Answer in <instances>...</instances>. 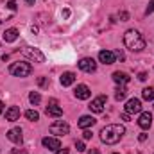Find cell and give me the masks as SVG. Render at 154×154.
<instances>
[{
  "instance_id": "e0dca14e",
  "label": "cell",
  "mask_w": 154,
  "mask_h": 154,
  "mask_svg": "<svg viewBox=\"0 0 154 154\" xmlns=\"http://www.w3.org/2000/svg\"><path fill=\"white\" fill-rule=\"evenodd\" d=\"M2 39H4L5 43H13V41H16V39H18V31H16L14 27L7 29V31L4 32V36H2Z\"/></svg>"
},
{
  "instance_id": "4dcf8cb0",
  "label": "cell",
  "mask_w": 154,
  "mask_h": 154,
  "mask_svg": "<svg viewBox=\"0 0 154 154\" xmlns=\"http://www.w3.org/2000/svg\"><path fill=\"white\" fill-rule=\"evenodd\" d=\"M138 79H140V81H145V79H147V74H145V72H140V74H138Z\"/></svg>"
},
{
  "instance_id": "83f0119b",
  "label": "cell",
  "mask_w": 154,
  "mask_h": 154,
  "mask_svg": "<svg viewBox=\"0 0 154 154\" xmlns=\"http://www.w3.org/2000/svg\"><path fill=\"white\" fill-rule=\"evenodd\" d=\"M118 16H120V18H122V22H127V18H129V14H127V13H125V11H122V13H120V14H118Z\"/></svg>"
},
{
  "instance_id": "3957f363",
  "label": "cell",
  "mask_w": 154,
  "mask_h": 154,
  "mask_svg": "<svg viewBox=\"0 0 154 154\" xmlns=\"http://www.w3.org/2000/svg\"><path fill=\"white\" fill-rule=\"evenodd\" d=\"M18 13V0H0V23L9 22Z\"/></svg>"
},
{
  "instance_id": "836d02e7",
  "label": "cell",
  "mask_w": 154,
  "mask_h": 154,
  "mask_svg": "<svg viewBox=\"0 0 154 154\" xmlns=\"http://www.w3.org/2000/svg\"><path fill=\"white\" fill-rule=\"evenodd\" d=\"M122 120H125V122H129V115H127V113H124V115H122Z\"/></svg>"
},
{
  "instance_id": "8d00e7d4",
  "label": "cell",
  "mask_w": 154,
  "mask_h": 154,
  "mask_svg": "<svg viewBox=\"0 0 154 154\" xmlns=\"http://www.w3.org/2000/svg\"><path fill=\"white\" fill-rule=\"evenodd\" d=\"M25 2H27L29 5H32V4H34V0H25Z\"/></svg>"
},
{
  "instance_id": "9a60e30c",
  "label": "cell",
  "mask_w": 154,
  "mask_h": 154,
  "mask_svg": "<svg viewBox=\"0 0 154 154\" xmlns=\"http://www.w3.org/2000/svg\"><path fill=\"white\" fill-rule=\"evenodd\" d=\"M90 95H91V91H90V88H88L86 84H79L75 88V97L77 99L86 100V99H90Z\"/></svg>"
},
{
  "instance_id": "52a82bcc",
  "label": "cell",
  "mask_w": 154,
  "mask_h": 154,
  "mask_svg": "<svg viewBox=\"0 0 154 154\" xmlns=\"http://www.w3.org/2000/svg\"><path fill=\"white\" fill-rule=\"evenodd\" d=\"M23 54L29 57V59H34L36 63H43L45 61V56L39 48H32V47H25L23 48Z\"/></svg>"
},
{
  "instance_id": "9c48e42d",
  "label": "cell",
  "mask_w": 154,
  "mask_h": 154,
  "mask_svg": "<svg viewBox=\"0 0 154 154\" xmlns=\"http://www.w3.org/2000/svg\"><path fill=\"white\" fill-rule=\"evenodd\" d=\"M104 106H106V97H104V95H99V97H95V99L91 100V104H90L88 108H90V111H93V113H102V111H104Z\"/></svg>"
},
{
  "instance_id": "4316f807",
  "label": "cell",
  "mask_w": 154,
  "mask_h": 154,
  "mask_svg": "<svg viewBox=\"0 0 154 154\" xmlns=\"http://www.w3.org/2000/svg\"><path fill=\"white\" fill-rule=\"evenodd\" d=\"M82 138H84V140H90V138H91V131L84 129V133H82Z\"/></svg>"
},
{
  "instance_id": "d4e9b609",
  "label": "cell",
  "mask_w": 154,
  "mask_h": 154,
  "mask_svg": "<svg viewBox=\"0 0 154 154\" xmlns=\"http://www.w3.org/2000/svg\"><path fill=\"white\" fill-rule=\"evenodd\" d=\"M75 149H77V152H84V151H86L84 142H75Z\"/></svg>"
},
{
  "instance_id": "cb8c5ba5",
  "label": "cell",
  "mask_w": 154,
  "mask_h": 154,
  "mask_svg": "<svg viewBox=\"0 0 154 154\" xmlns=\"http://www.w3.org/2000/svg\"><path fill=\"white\" fill-rule=\"evenodd\" d=\"M25 116H27L29 120H32V122L39 120V113L36 111V109H29V111H25Z\"/></svg>"
},
{
  "instance_id": "e575fe53",
  "label": "cell",
  "mask_w": 154,
  "mask_h": 154,
  "mask_svg": "<svg viewBox=\"0 0 154 154\" xmlns=\"http://www.w3.org/2000/svg\"><path fill=\"white\" fill-rule=\"evenodd\" d=\"M90 154H99V151H97V149H91V151H90Z\"/></svg>"
},
{
  "instance_id": "7402d4cb",
  "label": "cell",
  "mask_w": 154,
  "mask_h": 154,
  "mask_svg": "<svg viewBox=\"0 0 154 154\" xmlns=\"http://www.w3.org/2000/svg\"><path fill=\"white\" fill-rule=\"evenodd\" d=\"M142 97H143L145 100H154V86L145 88V90L142 91Z\"/></svg>"
},
{
  "instance_id": "44dd1931",
  "label": "cell",
  "mask_w": 154,
  "mask_h": 154,
  "mask_svg": "<svg viewBox=\"0 0 154 154\" xmlns=\"http://www.w3.org/2000/svg\"><path fill=\"white\" fill-rule=\"evenodd\" d=\"M125 95H127V90H125L124 84H120V86L115 90V99L116 100H122V99H125Z\"/></svg>"
},
{
  "instance_id": "f1b7e54d",
  "label": "cell",
  "mask_w": 154,
  "mask_h": 154,
  "mask_svg": "<svg viewBox=\"0 0 154 154\" xmlns=\"http://www.w3.org/2000/svg\"><path fill=\"white\" fill-rule=\"evenodd\" d=\"M115 56L118 57V59H120V61H124V52H122V50H116V52H115Z\"/></svg>"
},
{
  "instance_id": "ba28073f",
  "label": "cell",
  "mask_w": 154,
  "mask_h": 154,
  "mask_svg": "<svg viewBox=\"0 0 154 154\" xmlns=\"http://www.w3.org/2000/svg\"><path fill=\"white\" fill-rule=\"evenodd\" d=\"M79 68H81L82 72L91 74V72H95V70H97V63H95V59H93V57H82V59L79 61Z\"/></svg>"
},
{
  "instance_id": "603a6c76",
  "label": "cell",
  "mask_w": 154,
  "mask_h": 154,
  "mask_svg": "<svg viewBox=\"0 0 154 154\" xmlns=\"http://www.w3.org/2000/svg\"><path fill=\"white\" fill-rule=\"evenodd\" d=\"M29 100H31V104L38 106L39 102H41V95H39L38 91H31V95H29Z\"/></svg>"
},
{
  "instance_id": "d6a6232c",
  "label": "cell",
  "mask_w": 154,
  "mask_h": 154,
  "mask_svg": "<svg viewBox=\"0 0 154 154\" xmlns=\"http://www.w3.org/2000/svg\"><path fill=\"white\" fill-rule=\"evenodd\" d=\"M56 154H68L66 149H59V151H56Z\"/></svg>"
},
{
  "instance_id": "2e32d148",
  "label": "cell",
  "mask_w": 154,
  "mask_h": 154,
  "mask_svg": "<svg viewBox=\"0 0 154 154\" xmlns=\"http://www.w3.org/2000/svg\"><path fill=\"white\" fill-rule=\"evenodd\" d=\"M95 118L93 116H90V115H84V116H81L79 118V127L81 129H88V127H93L95 125Z\"/></svg>"
},
{
  "instance_id": "74e56055",
  "label": "cell",
  "mask_w": 154,
  "mask_h": 154,
  "mask_svg": "<svg viewBox=\"0 0 154 154\" xmlns=\"http://www.w3.org/2000/svg\"><path fill=\"white\" fill-rule=\"evenodd\" d=\"M113 154H118V152H113Z\"/></svg>"
},
{
  "instance_id": "ffe728a7",
  "label": "cell",
  "mask_w": 154,
  "mask_h": 154,
  "mask_svg": "<svg viewBox=\"0 0 154 154\" xmlns=\"http://www.w3.org/2000/svg\"><path fill=\"white\" fill-rule=\"evenodd\" d=\"M129 79H131V77L127 75L125 72H115V74H113V81H115L116 84H127Z\"/></svg>"
},
{
  "instance_id": "277c9868",
  "label": "cell",
  "mask_w": 154,
  "mask_h": 154,
  "mask_svg": "<svg viewBox=\"0 0 154 154\" xmlns=\"http://www.w3.org/2000/svg\"><path fill=\"white\" fill-rule=\"evenodd\" d=\"M9 74L14 77H27L32 74V66L31 63H25V61H16V63H11L9 66Z\"/></svg>"
},
{
  "instance_id": "30bf717a",
  "label": "cell",
  "mask_w": 154,
  "mask_h": 154,
  "mask_svg": "<svg viewBox=\"0 0 154 154\" xmlns=\"http://www.w3.org/2000/svg\"><path fill=\"white\" fill-rule=\"evenodd\" d=\"M41 143H43V147H45V149H48V151H59V149H61V142H59V138H57V136H56V138L47 136V138H43V140H41Z\"/></svg>"
},
{
  "instance_id": "d6986e66",
  "label": "cell",
  "mask_w": 154,
  "mask_h": 154,
  "mask_svg": "<svg viewBox=\"0 0 154 154\" xmlns=\"http://www.w3.org/2000/svg\"><path fill=\"white\" fill-rule=\"evenodd\" d=\"M20 118V109L16 108V106H11L7 111H5V120L7 122H14V120H18Z\"/></svg>"
},
{
  "instance_id": "7c38bea8",
  "label": "cell",
  "mask_w": 154,
  "mask_h": 154,
  "mask_svg": "<svg viewBox=\"0 0 154 154\" xmlns=\"http://www.w3.org/2000/svg\"><path fill=\"white\" fill-rule=\"evenodd\" d=\"M7 138L13 142V143H22L23 142V136H22V129L20 127H13L7 131Z\"/></svg>"
},
{
  "instance_id": "8992f818",
  "label": "cell",
  "mask_w": 154,
  "mask_h": 154,
  "mask_svg": "<svg viewBox=\"0 0 154 154\" xmlns=\"http://www.w3.org/2000/svg\"><path fill=\"white\" fill-rule=\"evenodd\" d=\"M124 109H125V113H127V115L140 113V111H142V100H140V99H129V100L125 102Z\"/></svg>"
},
{
  "instance_id": "ac0fdd59",
  "label": "cell",
  "mask_w": 154,
  "mask_h": 154,
  "mask_svg": "<svg viewBox=\"0 0 154 154\" xmlns=\"http://www.w3.org/2000/svg\"><path fill=\"white\" fill-rule=\"evenodd\" d=\"M59 82H61V86H72L74 82H75V74H72V72H65L61 79H59Z\"/></svg>"
},
{
  "instance_id": "8fae6325",
  "label": "cell",
  "mask_w": 154,
  "mask_h": 154,
  "mask_svg": "<svg viewBox=\"0 0 154 154\" xmlns=\"http://www.w3.org/2000/svg\"><path fill=\"white\" fill-rule=\"evenodd\" d=\"M116 59L115 52H111V50H100L99 52V61L100 63H104V65H113Z\"/></svg>"
},
{
  "instance_id": "484cf974",
  "label": "cell",
  "mask_w": 154,
  "mask_h": 154,
  "mask_svg": "<svg viewBox=\"0 0 154 154\" xmlns=\"http://www.w3.org/2000/svg\"><path fill=\"white\" fill-rule=\"evenodd\" d=\"M154 13V0L149 2V5H147V9H145V14H152Z\"/></svg>"
},
{
  "instance_id": "7a4b0ae2",
  "label": "cell",
  "mask_w": 154,
  "mask_h": 154,
  "mask_svg": "<svg viewBox=\"0 0 154 154\" xmlns=\"http://www.w3.org/2000/svg\"><path fill=\"white\" fill-rule=\"evenodd\" d=\"M124 45H125L129 50H133V52H140V50L145 48V39H143V36H142L138 31L129 29V31L124 34Z\"/></svg>"
},
{
  "instance_id": "6da1fadb",
  "label": "cell",
  "mask_w": 154,
  "mask_h": 154,
  "mask_svg": "<svg viewBox=\"0 0 154 154\" xmlns=\"http://www.w3.org/2000/svg\"><path fill=\"white\" fill-rule=\"evenodd\" d=\"M125 134V127L120 124H109L100 131V140L108 145H113L116 142H120V138Z\"/></svg>"
},
{
  "instance_id": "5bb4252c",
  "label": "cell",
  "mask_w": 154,
  "mask_h": 154,
  "mask_svg": "<svg viewBox=\"0 0 154 154\" xmlns=\"http://www.w3.org/2000/svg\"><path fill=\"white\" fill-rule=\"evenodd\" d=\"M138 125L142 127V129H149L151 125H152V115L149 113V111H143L140 118H138Z\"/></svg>"
},
{
  "instance_id": "4fadbf2b",
  "label": "cell",
  "mask_w": 154,
  "mask_h": 154,
  "mask_svg": "<svg viewBox=\"0 0 154 154\" xmlns=\"http://www.w3.org/2000/svg\"><path fill=\"white\" fill-rule=\"evenodd\" d=\"M47 115H50V116H56V118H59V116L63 115V108L61 106H57V102L56 100H50V104L47 106Z\"/></svg>"
},
{
  "instance_id": "f546056e",
  "label": "cell",
  "mask_w": 154,
  "mask_h": 154,
  "mask_svg": "<svg viewBox=\"0 0 154 154\" xmlns=\"http://www.w3.org/2000/svg\"><path fill=\"white\" fill-rule=\"evenodd\" d=\"M38 84H39V86H45V84H47V79H45V77H39V79H38Z\"/></svg>"
},
{
  "instance_id": "1f68e13d",
  "label": "cell",
  "mask_w": 154,
  "mask_h": 154,
  "mask_svg": "<svg viewBox=\"0 0 154 154\" xmlns=\"http://www.w3.org/2000/svg\"><path fill=\"white\" fill-rule=\"evenodd\" d=\"M138 140H140V142H145V140H147V134H140Z\"/></svg>"
},
{
  "instance_id": "5b68a950",
  "label": "cell",
  "mask_w": 154,
  "mask_h": 154,
  "mask_svg": "<svg viewBox=\"0 0 154 154\" xmlns=\"http://www.w3.org/2000/svg\"><path fill=\"white\" fill-rule=\"evenodd\" d=\"M48 129H50V133L56 134V136H63V134H68V133H70V125H68L66 122H63V120H56Z\"/></svg>"
},
{
  "instance_id": "d590c367",
  "label": "cell",
  "mask_w": 154,
  "mask_h": 154,
  "mask_svg": "<svg viewBox=\"0 0 154 154\" xmlns=\"http://www.w3.org/2000/svg\"><path fill=\"white\" fill-rule=\"evenodd\" d=\"M4 111V104H2V100H0V113Z\"/></svg>"
}]
</instances>
